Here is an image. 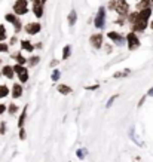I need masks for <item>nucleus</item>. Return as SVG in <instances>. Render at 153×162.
Segmentation results:
<instances>
[{"mask_svg":"<svg viewBox=\"0 0 153 162\" xmlns=\"http://www.w3.org/2000/svg\"><path fill=\"white\" fill-rule=\"evenodd\" d=\"M8 94H9V88L6 85H0V98H5Z\"/></svg>","mask_w":153,"mask_h":162,"instance_id":"obj_20","label":"nucleus"},{"mask_svg":"<svg viewBox=\"0 0 153 162\" xmlns=\"http://www.w3.org/2000/svg\"><path fill=\"white\" fill-rule=\"evenodd\" d=\"M104 21H106V9H104V8H100V9H98V14H97V17H95V27L103 28L104 27Z\"/></svg>","mask_w":153,"mask_h":162,"instance_id":"obj_6","label":"nucleus"},{"mask_svg":"<svg viewBox=\"0 0 153 162\" xmlns=\"http://www.w3.org/2000/svg\"><path fill=\"white\" fill-rule=\"evenodd\" d=\"M8 37V34H6V28L5 25H0V42H3V40Z\"/></svg>","mask_w":153,"mask_h":162,"instance_id":"obj_24","label":"nucleus"},{"mask_svg":"<svg viewBox=\"0 0 153 162\" xmlns=\"http://www.w3.org/2000/svg\"><path fill=\"white\" fill-rule=\"evenodd\" d=\"M0 74H2V72H0Z\"/></svg>","mask_w":153,"mask_h":162,"instance_id":"obj_37","label":"nucleus"},{"mask_svg":"<svg viewBox=\"0 0 153 162\" xmlns=\"http://www.w3.org/2000/svg\"><path fill=\"white\" fill-rule=\"evenodd\" d=\"M29 12L27 8V0H17L15 5H13V14L15 15H24Z\"/></svg>","mask_w":153,"mask_h":162,"instance_id":"obj_1","label":"nucleus"},{"mask_svg":"<svg viewBox=\"0 0 153 162\" xmlns=\"http://www.w3.org/2000/svg\"><path fill=\"white\" fill-rule=\"evenodd\" d=\"M150 2L152 0H141L140 3H137V9H147V8H150Z\"/></svg>","mask_w":153,"mask_h":162,"instance_id":"obj_17","label":"nucleus"},{"mask_svg":"<svg viewBox=\"0 0 153 162\" xmlns=\"http://www.w3.org/2000/svg\"><path fill=\"white\" fill-rule=\"evenodd\" d=\"M51 79L54 82H58V79H60V70H54L51 74Z\"/></svg>","mask_w":153,"mask_h":162,"instance_id":"obj_27","label":"nucleus"},{"mask_svg":"<svg viewBox=\"0 0 153 162\" xmlns=\"http://www.w3.org/2000/svg\"><path fill=\"white\" fill-rule=\"evenodd\" d=\"M70 54H71V46L70 45L64 46V49H62V60H67L70 57Z\"/></svg>","mask_w":153,"mask_h":162,"instance_id":"obj_19","label":"nucleus"},{"mask_svg":"<svg viewBox=\"0 0 153 162\" xmlns=\"http://www.w3.org/2000/svg\"><path fill=\"white\" fill-rule=\"evenodd\" d=\"M152 2H153V0H152Z\"/></svg>","mask_w":153,"mask_h":162,"instance_id":"obj_38","label":"nucleus"},{"mask_svg":"<svg viewBox=\"0 0 153 162\" xmlns=\"http://www.w3.org/2000/svg\"><path fill=\"white\" fill-rule=\"evenodd\" d=\"M107 36H108V37H110L112 40H113L114 43H118V45H122V43L125 42L124 37H122V36H120L119 33H116V31H110V33H108Z\"/></svg>","mask_w":153,"mask_h":162,"instance_id":"obj_11","label":"nucleus"},{"mask_svg":"<svg viewBox=\"0 0 153 162\" xmlns=\"http://www.w3.org/2000/svg\"><path fill=\"white\" fill-rule=\"evenodd\" d=\"M5 19L13 24V27H15V33H19V30H21V21L17 18V15H15V14H6Z\"/></svg>","mask_w":153,"mask_h":162,"instance_id":"obj_5","label":"nucleus"},{"mask_svg":"<svg viewBox=\"0 0 153 162\" xmlns=\"http://www.w3.org/2000/svg\"><path fill=\"white\" fill-rule=\"evenodd\" d=\"M131 73V70H124V72H119V73H114V78H125V76H128Z\"/></svg>","mask_w":153,"mask_h":162,"instance_id":"obj_25","label":"nucleus"},{"mask_svg":"<svg viewBox=\"0 0 153 162\" xmlns=\"http://www.w3.org/2000/svg\"><path fill=\"white\" fill-rule=\"evenodd\" d=\"M147 95H149V97H153V88H152V89H149Z\"/></svg>","mask_w":153,"mask_h":162,"instance_id":"obj_34","label":"nucleus"},{"mask_svg":"<svg viewBox=\"0 0 153 162\" xmlns=\"http://www.w3.org/2000/svg\"><path fill=\"white\" fill-rule=\"evenodd\" d=\"M25 116H27V106L24 107L23 113H21V116H19V119H18V127H19V128H24V122H25Z\"/></svg>","mask_w":153,"mask_h":162,"instance_id":"obj_14","label":"nucleus"},{"mask_svg":"<svg viewBox=\"0 0 153 162\" xmlns=\"http://www.w3.org/2000/svg\"><path fill=\"white\" fill-rule=\"evenodd\" d=\"M126 42H128V48H129V51H134L140 46V40H138V37H137L135 33H128L126 34Z\"/></svg>","mask_w":153,"mask_h":162,"instance_id":"obj_3","label":"nucleus"},{"mask_svg":"<svg viewBox=\"0 0 153 162\" xmlns=\"http://www.w3.org/2000/svg\"><path fill=\"white\" fill-rule=\"evenodd\" d=\"M91 45L95 48V49H100L103 46V34L97 33V34H92L91 36Z\"/></svg>","mask_w":153,"mask_h":162,"instance_id":"obj_8","label":"nucleus"},{"mask_svg":"<svg viewBox=\"0 0 153 162\" xmlns=\"http://www.w3.org/2000/svg\"><path fill=\"white\" fill-rule=\"evenodd\" d=\"M40 24L39 23H30L29 25H25V31L27 34H37L40 31Z\"/></svg>","mask_w":153,"mask_h":162,"instance_id":"obj_10","label":"nucleus"},{"mask_svg":"<svg viewBox=\"0 0 153 162\" xmlns=\"http://www.w3.org/2000/svg\"><path fill=\"white\" fill-rule=\"evenodd\" d=\"M58 92H61V94H64V95L71 94V88L67 86V85H58Z\"/></svg>","mask_w":153,"mask_h":162,"instance_id":"obj_16","label":"nucleus"},{"mask_svg":"<svg viewBox=\"0 0 153 162\" xmlns=\"http://www.w3.org/2000/svg\"><path fill=\"white\" fill-rule=\"evenodd\" d=\"M43 3L40 2V0H34L33 3V11H34V15L37 18H42V15H43Z\"/></svg>","mask_w":153,"mask_h":162,"instance_id":"obj_9","label":"nucleus"},{"mask_svg":"<svg viewBox=\"0 0 153 162\" xmlns=\"http://www.w3.org/2000/svg\"><path fill=\"white\" fill-rule=\"evenodd\" d=\"M39 61H40V57H31V58H30L29 60V64L30 66H31V67H34V66H37V64H39Z\"/></svg>","mask_w":153,"mask_h":162,"instance_id":"obj_22","label":"nucleus"},{"mask_svg":"<svg viewBox=\"0 0 153 162\" xmlns=\"http://www.w3.org/2000/svg\"><path fill=\"white\" fill-rule=\"evenodd\" d=\"M6 132V123L2 122V125H0V134H5Z\"/></svg>","mask_w":153,"mask_h":162,"instance_id":"obj_30","label":"nucleus"},{"mask_svg":"<svg viewBox=\"0 0 153 162\" xmlns=\"http://www.w3.org/2000/svg\"><path fill=\"white\" fill-rule=\"evenodd\" d=\"M12 58H13V60H15V61H17L18 64H19V66H23V64H25V62H27V60H25V58H24V57L21 55L19 52L13 54V55H12Z\"/></svg>","mask_w":153,"mask_h":162,"instance_id":"obj_15","label":"nucleus"},{"mask_svg":"<svg viewBox=\"0 0 153 162\" xmlns=\"http://www.w3.org/2000/svg\"><path fill=\"white\" fill-rule=\"evenodd\" d=\"M116 98H118V95H113V97H112V98H110V100L107 101V107H110V106H112V103H113V101L116 100Z\"/></svg>","mask_w":153,"mask_h":162,"instance_id":"obj_31","label":"nucleus"},{"mask_svg":"<svg viewBox=\"0 0 153 162\" xmlns=\"http://www.w3.org/2000/svg\"><path fill=\"white\" fill-rule=\"evenodd\" d=\"M23 95V86L19 84H13V86H12V97L13 98H19Z\"/></svg>","mask_w":153,"mask_h":162,"instance_id":"obj_12","label":"nucleus"},{"mask_svg":"<svg viewBox=\"0 0 153 162\" xmlns=\"http://www.w3.org/2000/svg\"><path fill=\"white\" fill-rule=\"evenodd\" d=\"M98 88V85H94V86H86V89L88 91H94V89H97Z\"/></svg>","mask_w":153,"mask_h":162,"instance_id":"obj_33","label":"nucleus"},{"mask_svg":"<svg viewBox=\"0 0 153 162\" xmlns=\"http://www.w3.org/2000/svg\"><path fill=\"white\" fill-rule=\"evenodd\" d=\"M9 51V46L6 43H0V52H8Z\"/></svg>","mask_w":153,"mask_h":162,"instance_id":"obj_28","label":"nucleus"},{"mask_svg":"<svg viewBox=\"0 0 153 162\" xmlns=\"http://www.w3.org/2000/svg\"><path fill=\"white\" fill-rule=\"evenodd\" d=\"M19 138H21V140L25 138V129H24V128H19Z\"/></svg>","mask_w":153,"mask_h":162,"instance_id":"obj_29","label":"nucleus"},{"mask_svg":"<svg viewBox=\"0 0 153 162\" xmlns=\"http://www.w3.org/2000/svg\"><path fill=\"white\" fill-rule=\"evenodd\" d=\"M40 2H42V3H43V5H45V2H46V0H40Z\"/></svg>","mask_w":153,"mask_h":162,"instance_id":"obj_36","label":"nucleus"},{"mask_svg":"<svg viewBox=\"0 0 153 162\" xmlns=\"http://www.w3.org/2000/svg\"><path fill=\"white\" fill-rule=\"evenodd\" d=\"M6 112V104H0V115H3Z\"/></svg>","mask_w":153,"mask_h":162,"instance_id":"obj_32","label":"nucleus"},{"mask_svg":"<svg viewBox=\"0 0 153 162\" xmlns=\"http://www.w3.org/2000/svg\"><path fill=\"white\" fill-rule=\"evenodd\" d=\"M150 28H152V30H153V21H152V23H150Z\"/></svg>","mask_w":153,"mask_h":162,"instance_id":"obj_35","label":"nucleus"},{"mask_svg":"<svg viewBox=\"0 0 153 162\" xmlns=\"http://www.w3.org/2000/svg\"><path fill=\"white\" fill-rule=\"evenodd\" d=\"M147 27V19H141V18L137 17V21L132 24V30L134 31H143L144 28Z\"/></svg>","mask_w":153,"mask_h":162,"instance_id":"obj_7","label":"nucleus"},{"mask_svg":"<svg viewBox=\"0 0 153 162\" xmlns=\"http://www.w3.org/2000/svg\"><path fill=\"white\" fill-rule=\"evenodd\" d=\"M21 46H23V49L29 51V52H33V49H34V46L30 43L29 40H23V42H21Z\"/></svg>","mask_w":153,"mask_h":162,"instance_id":"obj_18","label":"nucleus"},{"mask_svg":"<svg viewBox=\"0 0 153 162\" xmlns=\"http://www.w3.org/2000/svg\"><path fill=\"white\" fill-rule=\"evenodd\" d=\"M74 23H76V11H71L70 15H68V24H70V25H74Z\"/></svg>","mask_w":153,"mask_h":162,"instance_id":"obj_23","label":"nucleus"},{"mask_svg":"<svg viewBox=\"0 0 153 162\" xmlns=\"http://www.w3.org/2000/svg\"><path fill=\"white\" fill-rule=\"evenodd\" d=\"M12 68H13V73L18 74L19 82H27V80H29V72H27V68H24L23 66H19V64H15Z\"/></svg>","mask_w":153,"mask_h":162,"instance_id":"obj_2","label":"nucleus"},{"mask_svg":"<svg viewBox=\"0 0 153 162\" xmlns=\"http://www.w3.org/2000/svg\"><path fill=\"white\" fill-rule=\"evenodd\" d=\"M114 9H116V12L119 14L120 17H126L128 15V11H129V6H128V3L125 2V0H119L118 3H116V6H114Z\"/></svg>","mask_w":153,"mask_h":162,"instance_id":"obj_4","label":"nucleus"},{"mask_svg":"<svg viewBox=\"0 0 153 162\" xmlns=\"http://www.w3.org/2000/svg\"><path fill=\"white\" fill-rule=\"evenodd\" d=\"M2 74L5 76V78H8V79H12L13 78V68L11 67V66H5V67L2 68Z\"/></svg>","mask_w":153,"mask_h":162,"instance_id":"obj_13","label":"nucleus"},{"mask_svg":"<svg viewBox=\"0 0 153 162\" xmlns=\"http://www.w3.org/2000/svg\"><path fill=\"white\" fill-rule=\"evenodd\" d=\"M86 155H88V150H86V149H77V150H76V156L79 158V159H85Z\"/></svg>","mask_w":153,"mask_h":162,"instance_id":"obj_21","label":"nucleus"},{"mask_svg":"<svg viewBox=\"0 0 153 162\" xmlns=\"http://www.w3.org/2000/svg\"><path fill=\"white\" fill-rule=\"evenodd\" d=\"M8 110H9V113H11V115H15V113L18 112L17 104H13V103H12V104H9V106H8Z\"/></svg>","mask_w":153,"mask_h":162,"instance_id":"obj_26","label":"nucleus"}]
</instances>
